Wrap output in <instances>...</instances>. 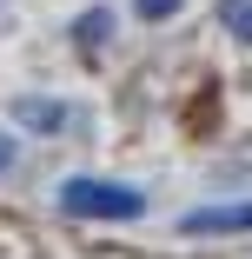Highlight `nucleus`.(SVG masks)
Masks as SVG:
<instances>
[{"label": "nucleus", "mask_w": 252, "mask_h": 259, "mask_svg": "<svg viewBox=\"0 0 252 259\" xmlns=\"http://www.w3.org/2000/svg\"><path fill=\"white\" fill-rule=\"evenodd\" d=\"M60 206L73 220H139L146 213V193L113 186V180H67L60 186Z\"/></svg>", "instance_id": "nucleus-1"}, {"label": "nucleus", "mask_w": 252, "mask_h": 259, "mask_svg": "<svg viewBox=\"0 0 252 259\" xmlns=\"http://www.w3.org/2000/svg\"><path fill=\"white\" fill-rule=\"evenodd\" d=\"M133 7H139L146 20H173V14H179V0H133Z\"/></svg>", "instance_id": "nucleus-6"}, {"label": "nucleus", "mask_w": 252, "mask_h": 259, "mask_svg": "<svg viewBox=\"0 0 252 259\" xmlns=\"http://www.w3.org/2000/svg\"><path fill=\"white\" fill-rule=\"evenodd\" d=\"M179 226L186 233H252V206H192Z\"/></svg>", "instance_id": "nucleus-2"}, {"label": "nucleus", "mask_w": 252, "mask_h": 259, "mask_svg": "<svg viewBox=\"0 0 252 259\" xmlns=\"http://www.w3.org/2000/svg\"><path fill=\"white\" fill-rule=\"evenodd\" d=\"M7 160H14V146H7V140H0V166H7Z\"/></svg>", "instance_id": "nucleus-7"}, {"label": "nucleus", "mask_w": 252, "mask_h": 259, "mask_svg": "<svg viewBox=\"0 0 252 259\" xmlns=\"http://www.w3.org/2000/svg\"><path fill=\"white\" fill-rule=\"evenodd\" d=\"M107 33H113V20H107V7H93V14H86V20L73 27V40H80V47H99Z\"/></svg>", "instance_id": "nucleus-5"}, {"label": "nucleus", "mask_w": 252, "mask_h": 259, "mask_svg": "<svg viewBox=\"0 0 252 259\" xmlns=\"http://www.w3.org/2000/svg\"><path fill=\"white\" fill-rule=\"evenodd\" d=\"M20 126H33V133H60L67 126V107H60V100H20Z\"/></svg>", "instance_id": "nucleus-3"}, {"label": "nucleus", "mask_w": 252, "mask_h": 259, "mask_svg": "<svg viewBox=\"0 0 252 259\" xmlns=\"http://www.w3.org/2000/svg\"><path fill=\"white\" fill-rule=\"evenodd\" d=\"M219 20H226V33H232V40H252V0H226Z\"/></svg>", "instance_id": "nucleus-4"}]
</instances>
